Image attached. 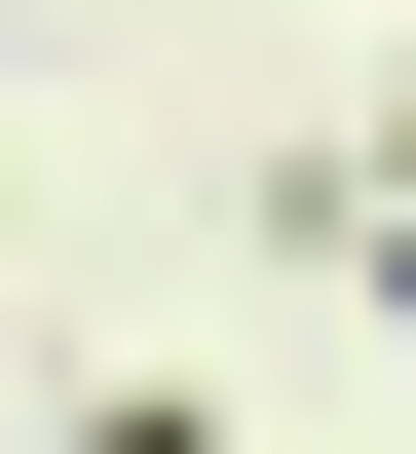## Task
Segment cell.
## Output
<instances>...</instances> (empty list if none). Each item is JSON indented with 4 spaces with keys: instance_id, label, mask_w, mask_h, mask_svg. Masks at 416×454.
<instances>
[{
    "instance_id": "cell-1",
    "label": "cell",
    "mask_w": 416,
    "mask_h": 454,
    "mask_svg": "<svg viewBox=\"0 0 416 454\" xmlns=\"http://www.w3.org/2000/svg\"><path fill=\"white\" fill-rule=\"evenodd\" d=\"M38 454H227V417H190V379H114V417H38Z\"/></svg>"
}]
</instances>
